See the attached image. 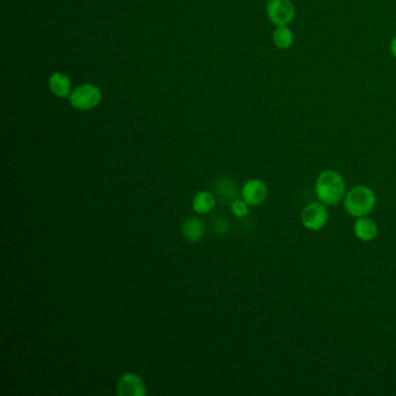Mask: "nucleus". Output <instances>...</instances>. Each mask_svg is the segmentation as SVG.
I'll return each instance as SVG.
<instances>
[{
    "instance_id": "obj_7",
    "label": "nucleus",
    "mask_w": 396,
    "mask_h": 396,
    "mask_svg": "<svg viewBox=\"0 0 396 396\" xmlns=\"http://www.w3.org/2000/svg\"><path fill=\"white\" fill-rule=\"evenodd\" d=\"M242 197L249 206L260 205L267 197V184L260 179L249 180L242 188Z\"/></svg>"
},
{
    "instance_id": "obj_9",
    "label": "nucleus",
    "mask_w": 396,
    "mask_h": 396,
    "mask_svg": "<svg viewBox=\"0 0 396 396\" xmlns=\"http://www.w3.org/2000/svg\"><path fill=\"white\" fill-rule=\"evenodd\" d=\"M48 87L51 93L60 99L70 97L72 92L71 80L69 78L68 75H65L64 72L56 71L51 73L48 80Z\"/></svg>"
},
{
    "instance_id": "obj_3",
    "label": "nucleus",
    "mask_w": 396,
    "mask_h": 396,
    "mask_svg": "<svg viewBox=\"0 0 396 396\" xmlns=\"http://www.w3.org/2000/svg\"><path fill=\"white\" fill-rule=\"evenodd\" d=\"M69 101L72 107L78 111H91L101 104L102 91L94 84H80L72 90Z\"/></svg>"
},
{
    "instance_id": "obj_5",
    "label": "nucleus",
    "mask_w": 396,
    "mask_h": 396,
    "mask_svg": "<svg viewBox=\"0 0 396 396\" xmlns=\"http://www.w3.org/2000/svg\"><path fill=\"white\" fill-rule=\"evenodd\" d=\"M267 12L271 22L278 27L287 26L296 17V10L291 0H270Z\"/></svg>"
},
{
    "instance_id": "obj_10",
    "label": "nucleus",
    "mask_w": 396,
    "mask_h": 396,
    "mask_svg": "<svg viewBox=\"0 0 396 396\" xmlns=\"http://www.w3.org/2000/svg\"><path fill=\"white\" fill-rule=\"evenodd\" d=\"M353 231L357 238L360 241H373L378 235V224H375L372 219H368L366 216L358 217V220L354 222Z\"/></svg>"
},
{
    "instance_id": "obj_4",
    "label": "nucleus",
    "mask_w": 396,
    "mask_h": 396,
    "mask_svg": "<svg viewBox=\"0 0 396 396\" xmlns=\"http://www.w3.org/2000/svg\"><path fill=\"white\" fill-rule=\"evenodd\" d=\"M329 219V212L322 202H310L303 208L301 220L308 231H318L323 229Z\"/></svg>"
},
{
    "instance_id": "obj_12",
    "label": "nucleus",
    "mask_w": 396,
    "mask_h": 396,
    "mask_svg": "<svg viewBox=\"0 0 396 396\" xmlns=\"http://www.w3.org/2000/svg\"><path fill=\"white\" fill-rule=\"evenodd\" d=\"M216 204L215 195L210 192H199L193 200V208L200 214H207L210 212Z\"/></svg>"
},
{
    "instance_id": "obj_15",
    "label": "nucleus",
    "mask_w": 396,
    "mask_h": 396,
    "mask_svg": "<svg viewBox=\"0 0 396 396\" xmlns=\"http://www.w3.org/2000/svg\"><path fill=\"white\" fill-rule=\"evenodd\" d=\"M248 204H246L244 200L237 199V200L231 205V210H233V213H234L235 215L237 216V217H243V216L248 214Z\"/></svg>"
},
{
    "instance_id": "obj_13",
    "label": "nucleus",
    "mask_w": 396,
    "mask_h": 396,
    "mask_svg": "<svg viewBox=\"0 0 396 396\" xmlns=\"http://www.w3.org/2000/svg\"><path fill=\"white\" fill-rule=\"evenodd\" d=\"M293 33L287 26L278 27L273 33V41L279 49H288L293 44Z\"/></svg>"
},
{
    "instance_id": "obj_8",
    "label": "nucleus",
    "mask_w": 396,
    "mask_h": 396,
    "mask_svg": "<svg viewBox=\"0 0 396 396\" xmlns=\"http://www.w3.org/2000/svg\"><path fill=\"white\" fill-rule=\"evenodd\" d=\"M118 394L121 396H144L145 386L138 375L127 373L120 379Z\"/></svg>"
},
{
    "instance_id": "obj_1",
    "label": "nucleus",
    "mask_w": 396,
    "mask_h": 396,
    "mask_svg": "<svg viewBox=\"0 0 396 396\" xmlns=\"http://www.w3.org/2000/svg\"><path fill=\"white\" fill-rule=\"evenodd\" d=\"M345 180L335 170L321 172L315 184L317 199L327 206L339 205L345 198Z\"/></svg>"
},
{
    "instance_id": "obj_2",
    "label": "nucleus",
    "mask_w": 396,
    "mask_h": 396,
    "mask_svg": "<svg viewBox=\"0 0 396 396\" xmlns=\"http://www.w3.org/2000/svg\"><path fill=\"white\" fill-rule=\"evenodd\" d=\"M377 197L372 188L359 185L351 188L344 198L346 212L354 217H363L375 209Z\"/></svg>"
},
{
    "instance_id": "obj_6",
    "label": "nucleus",
    "mask_w": 396,
    "mask_h": 396,
    "mask_svg": "<svg viewBox=\"0 0 396 396\" xmlns=\"http://www.w3.org/2000/svg\"><path fill=\"white\" fill-rule=\"evenodd\" d=\"M214 195L222 205H233L238 199V188L236 181L228 177H222L213 184Z\"/></svg>"
},
{
    "instance_id": "obj_11",
    "label": "nucleus",
    "mask_w": 396,
    "mask_h": 396,
    "mask_svg": "<svg viewBox=\"0 0 396 396\" xmlns=\"http://www.w3.org/2000/svg\"><path fill=\"white\" fill-rule=\"evenodd\" d=\"M181 233L188 241L198 242L201 240L202 236L205 234V226L202 224V221L197 217H191L188 220L185 221L181 228Z\"/></svg>"
},
{
    "instance_id": "obj_14",
    "label": "nucleus",
    "mask_w": 396,
    "mask_h": 396,
    "mask_svg": "<svg viewBox=\"0 0 396 396\" xmlns=\"http://www.w3.org/2000/svg\"><path fill=\"white\" fill-rule=\"evenodd\" d=\"M213 231L217 235H226L229 231V222L224 217H216L213 221Z\"/></svg>"
},
{
    "instance_id": "obj_16",
    "label": "nucleus",
    "mask_w": 396,
    "mask_h": 396,
    "mask_svg": "<svg viewBox=\"0 0 396 396\" xmlns=\"http://www.w3.org/2000/svg\"><path fill=\"white\" fill-rule=\"evenodd\" d=\"M390 51H392L393 56L396 58V37H394V40L392 41V44H390Z\"/></svg>"
}]
</instances>
